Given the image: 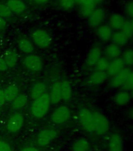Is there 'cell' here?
Instances as JSON below:
<instances>
[{"label": "cell", "mask_w": 133, "mask_h": 151, "mask_svg": "<svg viewBox=\"0 0 133 151\" xmlns=\"http://www.w3.org/2000/svg\"><path fill=\"white\" fill-rule=\"evenodd\" d=\"M50 104L51 101L49 99V95L45 93L42 96L34 100L31 106V113L35 118L43 117L48 113Z\"/></svg>", "instance_id": "obj_1"}, {"label": "cell", "mask_w": 133, "mask_h": 151, "mask_svg": "<svg viewBox=\"0 0 133 151\" xmlns=\"http://www.w3.org/2000/svg\"><path fill=\"white\" fill-rule=\"evenodd\" d=\"M78 118L82 127L90 134H95L94 119L92 111L85 107H82L78 110Z\"/></svg>", "instance_id": "obj_2"}, {"label": "cell", "mask_w": 133, "mask_h": 151, "mask_svg": "<svg viewBox=\"0 0 133 151\" xmlns=\"http://www.w3.org/2000/svg\"><path fill=\"white\" fill-rule=\"evenodd\" d=\"M94 119L95 134L97 135H103L107 134L110 129V120L105 114L100 111H92Z\"/></svg>", "instance_id": "obj_3"}, {"label": "cell", "mask_w": 133, "mask_h": 151, "mask_svg": "<svg viewBox=\"0 0 133 151\" xmlns=\"http://www.w3.org/2000/svg\"><path fill=\"white\" fill-rule=\"evenodd\" d=\"M108 14L105 8L102 6H97L94 9L90 16L88 17V24L92 29H96L99 26L104 24L107 19Z\"/></svg>", "instance_id": "obj_4"}, {"label": "cell", "mask_w": 133, "mask_h": 151, "mask_svg": "<svg viewBox=\"0 0 133 151\" xmlns=\"http://www.w3.org/2000/svg\"><path fill=\"white\" fill-rule=\"evenodd\" d=\"M34 43L40 48H46L51 44L52 37L44 29H36L31 33Z\"/></svg>", "instance_id": "obj_5"}, {"label": "cell", "mask_w": 133, "mask_h": 151, "mask_svg": "<svg viewBox=\"0 0 133 151\" xmlns=\"http://www.w3.org/2000/svg\"><path fill=\"white\" fill-rule=\"evenodd\" d=\"M131 71V68H124L119 73L116 75L113 76L109 80V87L111 89L119 90L122 89V87L125 83V81L127 80V77L129 76V73Z\"/></svg>", "instance_id": "obj_6"}, {"label": "cell", "mask_w": 133, "mask_h": 151, "mask_svg": "<svg viewBox=\"0 0 133 151\" xmlns=\"http://www.w3.org/2000/svg\"><path fill=\"white\" fill-rule=\"evenodd\" d=\"M103 57V48L100 43H96L89 50L85 58V65L89 68H92L96 65V62Z\"/></svg>", "instance_id": "obj_7"}, {"label": "cell", "mask_w": 133, "mask_h": 151, "mask_svg": "<svg viewBox=\"0 0 133 151\" xmlns=\"http://www.w3.org/2000/svg\"><path fill=\"white\" fill-rule=\"evenodd\" d=\"M107 24L114 32L121 31L124 26L127 18L123 14L118 12H113L107 17Z\"/></svg>", "instance_id": "obj_8"}, {"label": "cell", "mask_w": 133, "mask_h": 151, "mask_svg": "<svg viewBox=\"0 0 133 151\" xmlns=\"http://www.w3.org/2000/svg\"><path fill=\"white\" fill-rule=\"evenodd\" d=\"M71 116L70 109L67 106H60L53 111L51 116V120L56 124H63L66 123Z\"/></svg>", "instance_id": "obj_9"}, {"label": "cell", "mask_w": 133, "mask_h": 151, "mask_svg": "<svg viewBox=\"0 0 133 151\" xmlns=\"http://www.w3.org/2000/svg\"><path fill=\"white\" fill-rule=\"evenodd\" d=\"M23 65L27 69L31 72L37 73L42 70L43 62L42 58L38 55L31 54L23 59Z\"/></svg>", "instance_id": "obj_10"}, {"label": "cell", "mask_w": 133, "mask_h": 151, "mask_svg": "<svg viewBox=\"0 0 133 151\" xmlns=\"http://www.w3.org/2000/svg\"><path fill=\"white\" fill-rule=\"evenodd\" d=\"M112 101L115 106L119 108L126 107L130 104L132 101L129 91L124 89L117 90L113 95Z\"/></svg>", "instance_id": "obj_11"}, {"label": "cell", "mask_w": 133, "mask_h": 151, "mask_svg": "<svg viewBox=\"0 0 133 151\" xmlns=\"http://www.w3.org/2000/svg\"><path fill=\"white\" fill-rule=\"evenodd\" d=\"M108 151H124V139L120 132H115L110 134L107 143Z\"/></svg>", "instance_id": "obj_12"}, {"label": "cell", "mask_w": 133, "mask_h": 151, "mask_svg": "<svg viewBox=\"0 0 133 151\" xmlns=\"http://www.w3.org/2000/svg\"><path fill=\"white\" fill-rule=\"evenodd\" d=\"M58 136V132L54 129H44L39 132L38 135L37 142L40 146H48Z\"/></svg>", "instance_id": "obj_13"}, {"label": "cell", "mask_w": 133, "mask_h": 151, "mask_svg": "<svg viewBox=\"0 0 133 151\" xmlns=\"http://www.w3.org/2000/svg\"><path fill=\"white\" fill-rule=\"evenodd\" d=\"M23 125V116L21 113H15L9 117L7 123V130L11 133H16Z\"/></svg>", "instance_id": "obj_14"}, {"label": "cell", "mask_w": 133, "mask_h": 151, "mask_svg": "<svg viewBox=\"0 0 133 151\" xmlns=\"http://www.w3.org/2000/svg\"><path fill=\"white\" fill-rule=\"evenodd\" d=\"M108 75L106 72H101V71L95 70L93 73H92L87 78L85 84L87 86L93 87V86H99L103 83H105L108 80Z\"/></svg>", "instance_id": "obj_15"}, {"label": "cell", "mask_w": 133, "mask_h": 151, "mask_svg": "<svg viewBox=\"0 0 133 151\" xmlns=\"http://www.w3.org/2000/svg\"><path fill=\"white\" fill-rule=\"evenodd\" d=\"M95 32L99 40L103 42H108L110 41L114 31L110 28L107 24H103L95 29Z\"/></svg>", "instance_id": "obj_16"}, {"label": "cell", "mask_w": 133, "mask_h": 151, "mask_svg": "<svg viewBox=\"0 0 133 151\" xmlns=\"http://www.w3.org/2000/svg\"><path fill=\"white\" fill-rule=\"evenodd\" d=\"M103 54H104L105 58L111 61L114 59L121 58L122 54V48L112 42H110L104 47V49L103 50Z\"/></svg>", "instance_id": "obj_17"}, {"label": "cell", "mask_w": 133, "mask_h": 151, "mask_svg": "<svg viewBox=\"0 0 133 151\" xmlns=\"http://www.w3.org/2000/svg\"><path fill=\"white\" fill-rule=\"evenodd\" d=\"M110 41L112 43L117 45L121 48H124L129 44L130 39L122 31H116L113 32Z\"/></svg>", "instance_id": "obj_18"}, {"label": "cell", "mask_w": 133, "mask_h": 151, "mask_svg": "<svg viewBox=\"0 0 133 151\" xmlns=\"http://www.w3.org/2000/svg\"><path fill=\"white\" fill-rule=\"evenodd\" d=\"M124 68H125V67H124V65L123 63V61H122V58H118L110 61V64H109L106 73H107L109 77H111L119 73Z\"/></svg>", "instance_id": "obj_19"}, {"label": "cell", "mask_w": 133, "mask_h": 151, "mask_svg": "<svg viewBox=\"0 0 133 151\" xmlns=\"http://www.w3.org/2000/svg\"><path fill=\"white\" fill-rule=\"evenodd\" d=\"M49 99L53 104H57L62 100V91H61L60 82L55 83L51 87Z\"/></svg>", "instance_id": "obj_20"}, {"label": "cell", "mask_w": 133, "mask_h": 151, "mask_svg": "<svg viewBox=\"0 0 133 151\" xmlns=\"http://www.w3.org/2000/svg\"><path fill=\"white\" fill-rule=\"evenodd\" d=\"M12 14H20L26 9V4L22 0H9L6 3Z\"/></svg>", "instance_id": "obj_21"}, {"label": "cell", "mask_w": 133, "mask_h": 151, "mask_svg": "<svg viewBox=\"0 0 133 151\" xmlns=\"http://www.w3.org/2000/svg\"><path fill=\"white\" fill-rule=\"evenodd\" d=\"M46 85L45 84V83L42 81H38L33 85L31 88L30 94L31 99H36L42 96V94L46 93Z\"/></svg>", "instance_id": "obj_22"}, {"label": "cell", "mask_w": 133, "mask_h": 151, "mask_svg": "<svg viewBox=\"0 0 133 151\" xmlns=\"http://www.w3.org/2000/svg\"><path fill=\"white\" fill-rule=\"evenodd\" d=\"M91 149L90 142L85 138L76 139L72 145L73 151H89Z\"/></svg>", "instance_id": "obj_23"}, {"label": "cell", "mask_w": 133, "mask_h": 151, "mask_svg": "<svg viewBox=\"0 0 133 151\" xmlns=\"http://www.w3.org/2000/svg\"><path fill=\"white\" fill-rule=\"evenodd\" d=\"M121 58L124 63V67L132 69L133 68V47H127L124 50H122Z\"/></svg>", "instance_id": "obj_24"}, {"label": "cell", "mask_w": 133, "mask_h": 151, "mask_svg": "<svg viewBox=\"0 0 133 151\" xmlns=\"http://www.w3.org/2000/svg\"><path fill=\"white\" fill-rule=\"evenodd\" d=\"M4 92L6 101L11 103L12 101L19 95V87L16 84L9 85L4 90Z\"/></svg>", "instance_id": "obj_25"}, {"label": "cell", "mask_w": 133, "mask_h": 151, "mask_svg": "<svg viewBox=\"0 0 133 151\" xmlns=\"http://www.w3.org/2000/svg\"><path fill=\"white\" fill-rule=\"evenodd\" d=\"M17 46H18L19 49L25 54H32L34 51V46H33L32 42L25 38L19 40L17 42Z\"/></svg>", "instance_id": "obj_26"}, {"label": "cell", "mask_w": 133, "mask_h": 151, "mask_svg": "<svg viewBox=\"0 0 133 151\" xmlns=\"http://www.w3.org/2000/svg\"><path fill=\"white\" fill-rule=\"evenodd\" d=\"M2 58L4 59V61H6V63L9 68H13L17 63V54L16 52L11 50L5 52Z\"/></svg>", "instance_id": "obj_27"}, {"label": "cell", "mask_w": 133, "mask_h": 151, "mask_svg": "<svg viewBox=\"0 0 133 151\" xmlns=\"http://www.w3.org/2000/svg\"><path fill=\"white\" fill-rule=\"evenodd\" d=\"M61 91H62V99L63 101H68L72 96V88L70 83L68 80H63L60 82Z\"/></svg>", "instance_id": "obj_28"}, {"label": "cell", "mask_w": 133, "mask_h": 151, "mask_svg": "<svg viewBox=\"0 0 133 151\" xmlns=\"http://www.w3.org/2000/svg\"><path fill=\"white\" fill-rule=\"evenodd\" d=\"M28 103V97L24 94H19L16 99L11 102L12 109L14 110H19L23 108Z\"/></svg>", "instance_id": "obj_29"}, {"label": "cell", "mask_w": 133, "mask_h": 151, "mask_svg": "<svg viewBox=\"0 0 133 151\" xmlns=\"http://www.w3.org/2000/svg\"><path fill=\"white\" fill-rule=\"evenodd\" d=\"M123 14L127 19H133V0H125L122 6Z\"/></svg>", "instance_id": "obj_30"}, {"label": "cell", "mask_w": 133, "mask_h": 151, "mask_svg": "<svg viewBox=\"0 0 133 151\" xmlns=\"http://www.w3.org/2000/svg\"><path fill=\"white\" fill-rule=\"evenodd\" d=\"M110 64V60L105 58L104 56L101 57L100 60L96 62V65L94 66V68H96V70L101 71V72H107Z\"/></svg>", "instance_id": "obj_31"}, {"label": "cell", "mask_w": 133, "mask_h": 151, "mask_svg": "<svg viewBox=\"0 0 133 151\" xmlns=\"http://www.w3.org/2000/svg\"><path fill=\"white\" fill-rule=\"evenodd\" d=\"M121 31H122L130 40L133 39V19H127Z\"/></svg>", "instance_id": "obj_32"}, {"label": "cell", "mask_w": 133, "mask_h": 151, "mask_svg": "<svg viewBox=\"0 0 133 151\" xmlns=\"http://www.w3.org/2000/svg\"><path fill=\"white\" fill-rule=\"evenodd\" d=\"M96 6H86V5H81L79 8L80 14L85 18H88L90 14L92 13L94 9H96Z\"/></svg>", "instance_id": "obj_33"}, {"label": "cell", "mask_w": 133, "mask_h": 151, "mask_svg": "<svg viewBox=\"0 0 133 151\" xmlns=\"http://www.w3.org/2000/svg\"><path fill=\"white\" fill-rule=\"evenodd\" d=\"M58 4L63 10H70L75 6V0H58Z\"/></svg>", "instance_id": "obj_34"}, {"label": "cell", "mask_w": 133, "mask_h": 151, "mask_svg": "<svg viewBox=\"0 0 133 151\" xmlns=\"http://www.w3.org/2000/svg\"><path fill=\"white\" fill-rule=\"evenodd\" d=\"M122 89L126 90L128 91H130L133 90V69H131V71H130Z\"/></svg>", "instance_id": "obj_35"}, {"label": "cell", "mask_w": 133, "mask_h": 151, "mask_svg": "<svg viewBox=\"0 0 133 151\" xmlns=\"http://www.w3.org/2000/svg\"><path fill=\"white\" fill-rule=\"evenodd\" d=\"M12 12L9 9V7L7 6L6 4L0 3V17H2L3 18H7L11 17Z\"/></svg>", "instance_id": "obj_36"}, {"label": "cell", "mask_w": 133, "mask_h": 151, "mask_svg": "<svg viewBox=\"0 0 133 151\" xmlns=\"http://www.w3.org/2000/svg\"><path fill=\"white\" fill-rule=\"evenodd\" d=\"M0 151H12V149L7 142L0 140Z\"/></svg>", "instance_id": "obj_37"}, {"label": "cell", "mask_w": 133, "mask_h": 151, "mask_svg": "<svg viewBox=\"0 0 133 151\" xmlns=\"http://www.w3.org/2000/svg\"><path fill=\"white\" fill-rule=\"evenodd\" d=\"M8 65L4 61V59L2 58H0V71H6L8 69Z\"/></svg>", "instance_id": "obj_38"}, {"label": "cell", "mask_w": 133, "mask_h": 151, "mask_svg": "<svg viewBox=\"0 0 133 151\" xmlns=\"http://www.w3.org/2000/svg\"><path fill=\"white\" fill-rule=\"evenodd\" d=\"M6 102V97H5L4 90H0V106H3Z\"/></svg>", "instance_id": "obj_39"}, {"label": "cell", "mask_w": 133, "mask_h": 151, "mask_svg": "<svg viewBox=\"0 0 133 151\" xmlns=\"http://www.w3.org/2000/svg\"><path fill=\"white\" fill-rule=\"evenodd\" d=\"M6 25V19L2 17H0V30L4 29Z\"/></svg>", "instance_id": "obj_40"}, {"label": "cell", "mask_w": 133, "mask_h": 151, "mask_svg": "<svg viewBox=\"0 0 133 151\" xmlns=\"http://www.w3.org/2000/svg\"><path fill=\"white\" fill-rule=\"evenodd\" d=\"M127 115L132 120H133V106H132L129 109V110L127 112Z\"/></svg>", "instance_id": "obj_41"}, {"label": "cell", "mask_w": 133, "mask_h": 151, "mask_svg": "<svg viewBox=\"0 0 133 151\" xmlns=\"http://www.w3.org/2000/svg\"><path fill=\"white\" fill-rule=\"evenodd\" d=\"M21 151H39L36 147L35 146H28L26 148H23V150H21Z\"/></svg>", "instance_id": "obj_42"}, {"label": "cell", "mask_w": 133, "mask_h": 151, "mask_svg": "<svg viewBox=\"0 0 133 151\" xmlns=\"http://www.w3.org/2000/svg\"><path fill=\"white\" fill-rule=\"evenodd\" d=\"M32 1L38 5H45L46 4L49 0H32Z\"/></svg>", "instance_id": "obj_43"}, {"label": "cell", "mask_w": 133, "mask_h": 151, "mask_svg": "<svg viewBox=\"0 0 133 151\" xmlns=\"http://www.w3.org/2000/svg\"><path fill=\"white\" fill-rule=\"evenodd\" d=\"M95 4H96V6H101L102 5H103L105 3V2L107 0H93Z\"/></svg>", "instance_id": "obj_44"}, {"label": "cell", "mask_w": 133, "mask_h": 151, "mask_svg": "<svg viewBox=\"0 0 133 151\" xmlns=\"http://www.w3.org/2000/svg\"><path fill=\"white\" fill-rule=\"evenodd\" d=\"M82 0H75V4H78V5H81V3H82Z\"/></svg>", "instance_id": "obj_45"}, {"label": "cell", "mask_w": 133, "mask_h": 151, "mask_svg": "<svg viewBox=\"0 0 133 151\" xmlns=\"http://www.w3.org/2000/svg\"><path fill=\"white\" fill-rule=\"evenodd\" d=\"M129 93H130V96H131L132 100V101H133V90L130 91H129Z\"/></svg>", "instance_id": "obj_46"}, {"label": "cell", "mask_w": 133, "mask_h": 151, "mask_svg": "<svg viewBox=\"0 0 133 151\" xmlns=\"http://www.w3.org/2000/svg\"><path fill=\"white\" fill-rule=\"evenodd\" d=\"M8 1H9V0H8Z\"/></svg>", "instance_id": "obj_47"}]
</instances>
